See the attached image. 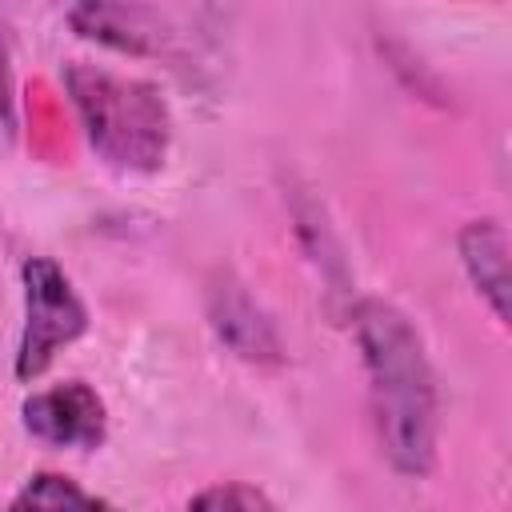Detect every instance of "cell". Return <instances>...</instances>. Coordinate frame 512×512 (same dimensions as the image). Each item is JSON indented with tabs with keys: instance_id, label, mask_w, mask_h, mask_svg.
Listing matches in <instances>:
<instances>
[{
	"instance_id": "cell-11",
	"label": "cell",
	"mask_w": 512,
	"mask_h": 512,
	"mask_svg": "<svg viewBox=\"0 0 512 512\" xmlns=\"http://www.w3.org/2000/svg\"><path fill=\"white\" fill-rule=\"evenodd\" d=\"M72 512H116V508H112V504H104V500H92V496L84 492V500H80Z\"/></svg>"
},
{
	"instance_id": "cell-8",
	"label": "cell",
	"mask_w": 512,
	"mask_h": 512,
	"mask_svg": "<svg viewBox=\"0 0 512 512\" xmlns=\"http://www.w3.org/2000/svg\"><path fill=\"white\" fill-rule=\"evenodd\" d=\"M80 500H84V492H80L68 476H60V472H40V476H32V480L16 492V500L8 504V512H72Z\"/></svg>"
},
{
	"instance_id": "cell-3",
	"label": "cell",
	"mask_w": 512,
	"mask_h": 512,
	"mask_svg": "<svg viewBox=\"0 0 512 512\" xmlns=\"http://www.w3.org/2000/svg\"><path fill=\"white\" fill-rule=\"evenodd\" d=\"M84 328L88 312L72 280L60 272V264L32 256L24 264V332L16 348V376L36 380L52 364V356L72 344Z\"/></svg>"
},
{
	"instance_id": "cell-9",
	"label": "cell",
	"mask_w": 512,
	"mask_h": 512,
	"mask_svg": "<svg viewBox=\"0 0 512 512\" xmlns=\"http://www.w3.org/2000/svg\"><path fill=\"white\" fill-rule=\"evenodd\" d=\"M188 512H276V504L252 484H212L188 500Z\"/></svg>"
},
{
	"instance_id": "cell-7",
	"label": "cell",
	"mask_w": 512,
	"mask_h": 512,
	"mask_svg": "<svg viewBox=\"0 0 512 512\" xmlns=\"http://www.w3.org/2000/svg\"><path fill=\"white\" fill-rule=\"evenodd\" d=\"M212 324L216 332L248 360H280V340L260 308L240 288H216L212 296Z\"/></svg>"
},
{
	"instance_id": "cell-1",
	"label": "cell",
	"mask_w": 512,
	"mask_h": 512,
	"mask_svg": "<svg viewBox=\"0 0 512 512\" xmlns=\"http://www.w3.org/2000/svg\"><path fill=\"white\" fill-rule=\"evenodd\" d=\"M368 372L372 420L388 464L404 476H424L436 460V376L424 340L408 316L384 300H364L352 316Z\"/></svg>"
},
{
	"instance_id": "cell-6",
	"label": "cell",
	"mask_w": 512,
	"mask_h": 512,
	"mask_svg": "<svg viewBox=\"0 0 512 512\" xmlns=\"http://www.w3.org/2000/svg\"><path fill=\"white\" fill-rule=\"evenodd\" d=\"M460 260L476 284V292L488 300L492 316L508 320V236L496 220H472L460 232Z\"/></svg>"
},
{
	"instance_id": "cell-4",
	"label": "cell",
	"mask_w": 512,
	"mask_h": 512,
	"mask_svg": "<svg viewBox=\"0 0 512 512\" xmlns=\"http://www.w3.org/2000/svg\"><path fill=\"white\" fill-rule=\"evenodd\" d=\"M24 428L52 448H96L104 440L108 412L96 388L68 380L24 400Z\"/></svg>"
},
{
	"instance_id": "cell-5",
	"label": "cell",
	"mask_w": 512,
	"mask_h": 512,
	"mask_svg": "<svg viewBox=\"0 0 512 512\" xmlns=\"http://www.w3.org/2000/svg\"><path fill=\"white\" fill-rule=\"evenodd\" d=\"M72 28L96 44H108V48H120V52H160L168 44V28H164V16L156 8H140V4H100V0H88V4H76L68 12Z\"/></svg>"
},
{
	"instance_id": "cell-2",
	"label": "cell",
	"mask_w": 512,
	"mask_h": 512,
	"mask_svg": "<svg viewBox=\"0 0 512 512\" xmlns=\"http://www.w3.org/2000/svg\"><path fill=\"white\" fill-rule=\"evenodd\" d=\"M64 84L84 120L88 144L120 172H156L168 156L172 116L144 80L116 76L96 64H68Z\"/></svg>"
},
{
	"instance_id": "cell-10",
	"label": "cell",
	"mask_w": 512,
	"mask_h": 512,
	"mask_svg": "<svg viewBox=\"0 0 512 512\" xmlns=\"http://www.w3.org/2000/svg\"><path fill=\"white\" fill-rule=\"evenodd\" d=\"M0 128L16 132V84H12V60H8L4 28H0Z\"/></svg>"
}]
</instances>
